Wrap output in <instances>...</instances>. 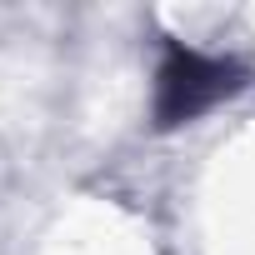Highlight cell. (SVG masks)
<instances>
[{
  "instance_id": "cell-1",
  "label": "cell",
  "mask_w": 255,
  "mask_h": 255,
  "mask_svg": "<svg viewBox=\"0 0 255 255\" xmlns=\"http://www.w3.org/2000/svg\"><path fill=\"white\" fill-rule=\"evenodd\" d=\"M230 90H240V70L225 60H210L200 50L175 45L160 65V90H155V120L160 125H180L195 120L200 110H210L215 100H225Z\"/></svg>"
}]
</instances>
